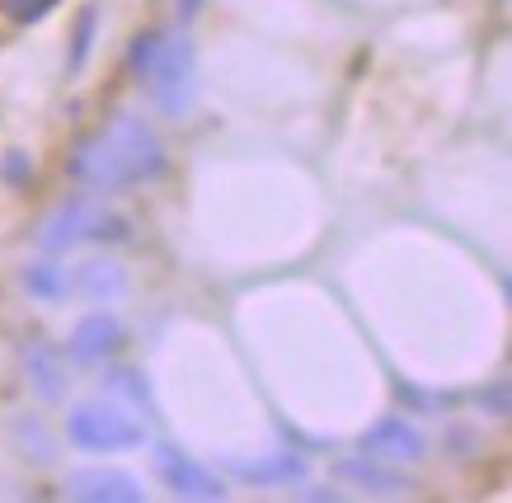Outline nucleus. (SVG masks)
<instances>
[{
  "instance_id": "nucleus-14",
  "label": "nucleus",
  "mask_w": 512,
  "mask_h": 503,
  "mask_svg": "<svg viewBox=\"0 0 512 503\" xmlns=\"http://www.w3.org/2000/svg\"><path fill=\"white\" fill-rule=\"evenodd\" d=\"M235 471L245 475V480H278V475H287V480H296L301 475V461H292V456H282V461H264V466H235Z\"/></svg>"
},
{
  "instance_id": "nucleus-3",
  "label": "nucleus",
  "mask_w": 512,
  "mask_h": 503,
  "mask_svg": "<svg viewBox=\"0 0 512 503\" xmlns=\"http://www.w3.org/2000/svg\"><path fill=\"white\" fill-rule=\"evenodd\" d=\"M141 85L151 90V99H156L170 118H179L188 95H193V48H188L184 38H160L151 66L141 71Z\"/></svg>"
},
{
  "instance_id": "nucleus-2",
  "label": "nucleus",
  "mask_w": 512,
  "mask_h": 503,
  "mask_svg": "<svg viewBox=\"0 0 512 503\" xmlns=\"http://www.w3.org/2000/svg\"><path fill=\"white\" fill-rule=\"evenodd\" d=\"M123 236L127 221L118 212H109L104 203H90V198H71L43 221L38 245L43 250H76L85 240H123Z\"/></svg>"
},
{
  "instance_id": "nucleus-5",
  "label": "nucleus",
  "mask_w": 512,
  "mask_h": 503,
  "mask_svg": "<svg viewBox=\"0 0 512 503\" xmlns=\"http://www.w3.org/2000/svg\"><path fill=\"white\" fill-rule=\"evenodd\" d=\"M156 475L165 480L170 494H179V499H202V503L226 499V485H221L217 475L202 471L198 461H188V456L174 452V447H156Z\"/></svg>"
},
{
  "instance_id": "nucleus-16",
  "label": "nucleus",
  "mask_w": 512,
  "mask_h": 503,
  "mask_svg": "<svg viewBox=\"0 0 512 503\" xmlns=\"http://www.w3.org/2000/svg\"><path fill=\"white\" fill-rule=\"evenodd\" d=\"M202 10V0H179V19H193Z\"/></svg>"
},
{
  "instance_id": "nucleus-10",
  "label": "nucleus",
  "mask_w": 512,
  "mask_h": 503,
  "mask_svg": "<svg viewBox=\"0 0 512 503\" xmlns=\"http://www.w3.org/2000/svg\"><path fill=\"white\" fill-rule=\"evenodd\" d=\"M62 0H0V15L19 24V29H29V24H43L52 10H57Z\"/></svg>"
},
{
  "instance_id": "nucleus-12",
  "label": "nucleus",
  "mask_w": 512,
  "mask_h": 503,
  "mask_svg": "<svg viewBox=\"0 0 512 503\" xmlns=\"http://www.w3.org/2000/svg\"><path fill=\"white\" fill-rule=\"evenodd\" d=\"M24 283H29L38 297H62V292H66V273H62V264H33L29 273H24Z\"/></svg>"
},
{
  "instance_id": "nucleus-13",
  "label": "nucleus",
  "mask_w": 512,
  "mask_h": 503,
  "mask_svg": "<svg viewBox=\"0 0 512 503\" xmlns=\"http://www.w3.org/2000/svg\"><path fill=\"white\" fill-rule=\"evenodd\" d=\"M80 287H85L90 297H109V292H118V287H123V278H118L109 264H85V268H80Z\"/></svg>"
},
{
  "instance_id": "nucleus-7",
  "label": "nucleus",
  "mask_w": 512,
  "mask_h": 503,
  "mask_svg": "<svg viewBox=\"0 0 512 503\" xmlns=\"http://www.w3.org/2000/svg\"><path fill=\"white\" fill-rule=\"evenodd\" d=\"M66 494L85 503H141V485L123 471H71Z\"/></svg>"
},
{
  "instance_id": "nucleus-15",
  "label": "nucleus",
  "mask_w": 512,
  "mask_h": 503,
  "mask_svg": "<svg viewBox=\"0 0 512 503\" xmlns=\"http://www.w3.org/2000/svg\"><path fill=\"white\" fill-rule=\"evenodd\" d=\"M160 38H165V33H137V43H132V52H127V71H132V76L141 80V71H146V66H151V57H156V48H160Z\"/></svg>"
},
{
  "instance_id": "nucleus-4",
  "label": "nucleus",
  "mask_w": 512,
  "mask_h": 503,
  "mask_svg": "<svg viewBox=\"0 0 512 503\" xmlns=\"http://www.w3.org/2000/svg\"><path fill=\"white\" fill-rule=\"evenodd\" d=\"M66 433L76 447H90V452H127V447H141V424H132L123 409L113 405H80L66 414Z\"/></svg>"
},
{
  "instance_id": "nucleus-1",
  "label": "nucleus",
  "mask_w": 512,
  "mask_h": 503,
  "mask_svg": "<svg viewBox=\"0 0 512 503\" xmlns=\"http://www.w3.org/2000/svg\"><path fill=\"white\" fill-rule=\"evenodd\" d=\"M160 170H165V151H160L156 127L137 113H118L109 123H99L66 156V174L99 193H123L132 184L156 179Z\"/></svg>"
},
{
  "instance_id": "nucleus-6",
  "label": "nucleus",
  "mask_w": 512,
  "mask_h": 503,
  "mask_svg": "<svg viewBox=\"0 0 512 503\" xmlns=\"http://www.w3.org/2000/svg\"><path fill=\"white\" fill-rule=\"evenodd\" d=\"M362 452L376 456V461H419L423 438H419V428H409V419L386 414V419H376V424L362 433Z\"/></svg>"
},
{
  "instance_id": "nucleus-8",
  "label": "nucleus",
  "mask_w": 512,
  "mask_h": 503,
  "mask_svg": "<svg viewBox=\"0 0 512 503\" xmlns=\"http://www.w3.org/2000/svg\"><path fill=\"white\" fill-rule=\"evenodd\" d=\"M113 344H118V320H109V315H90V320H80L76 334H71V358L76 362H99Z\"/></svg>"
},
{
  "instance_id": "nucleus-11",
  "label": "nucleus",
  "mask_w": 512,
  "mask_h": 503,
  "mask_svg": "<svg viewBox=\"0 0 512 503\" xmlns=\"http://www.w3.org/2000/svg\"><path fill=\"white\" fill-rule=\"evenodd\" d=\"M94 29H99V10H94V5H85V10H80V19H76V48H71V71H80V66L90 62Z\"/></svg>"
},
{
  "instance_id": "nucleus-9",
  "label": "nucleus",
  "mask_w": 512,
  "mask_h": 503,
  "mask_svg": "<svg viewBox=\"0 0 512 503\" xmlns=\"http://www.w3.org/2000/svg\"><path fill=\"white\" fill-rule=\"evenodd\" d=\"M29 381L43 400H57V395H62V358H57L47 344L29 348Z\"/></svg>"
}]
</instances>
